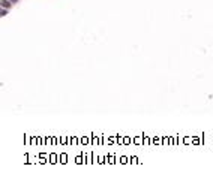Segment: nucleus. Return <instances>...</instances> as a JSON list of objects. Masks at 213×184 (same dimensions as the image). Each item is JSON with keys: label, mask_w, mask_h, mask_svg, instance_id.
<instances>
[{"label": "nucleus", "mask_w": 213, "mask_h": 184, "mask_svg": "<svg viewBox=\"0 0 213 184\" xmlns=\"http://www.w3.org/2000/svg\"><path fill=\"white\" fill-rule=\"evenodd\" d=\"M6 14H8V11H5V8H2V14H0V15H2V17H5Z\"/></svg>", "instance_id": "nucleus-2"}, {"label": "nucleus", "mask_w": 213, "mask_h": 184, "mask_svg": "<svg viewBox=\"0 0 213 184\" xmlns=\"http://www.w3.org/2000/svg\"><path fill=\"white\" fill-rule=\"evenodd\" d=\"M11 5V0H2V8H8Z\"/></svg>", "instance_id": "nucleus-1"}, {"label": "nucleus", "mask_w": 213, "mask_h": 184, "mask_svg": "<svg viewBox=\"0 0 213 184\" xmlns=\"http://www.w3.org/2000/svg\"><path fill=\"white\" fill-rule=\"evenodd\" d=\"M11 2H17V0H11Z\"/></svg>", "instance_id": "nucleus-3"}]
</instances>
